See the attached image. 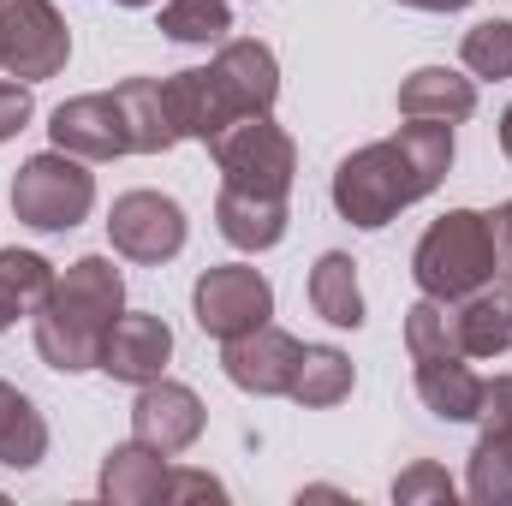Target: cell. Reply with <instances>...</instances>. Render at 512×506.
Wrapping results in <instances>:
<instances>
[{
    "mask_svg": "<svg viewBox=\"0 0 512 506\" xmlns=\"http://www.w3.org/2000/svg\"><path fill=\"white\" fill-rule=\"evenodd\" d=\"M447 167H453V126H441V120H405L393 137L352 149L334 167L328 197H334L340 221H352L358 233H382L399 209L423 203L447 179Z\"/></svg>",
    "mask_w": 512,
    "mask_h": 506,
    "instance_id": "obj_1",
    "label": "cell"
},
{
    "mask_svg": "<svg viewBox=\"0 0 512 506\" xmlns=\"http://www.w3.org/2000/svg\"><path fill=\"white\" fill-rule=\"evenodd\" d=\"M126 310V274L114 256H78L66 274H54L48 304L30 316L36 322V358L60 376H84L102 364V340Z\"/></svg>",
    "mask_w": 512,
    "mask_h": 506,
    "instance_id": "obj_2",
    "label": "cell"
},
{
    "mask_svg": "<svg viewBox=\"0 0 512 506\" xmlns=\"http://www.w3.org/2000/svg\"><path fill=\"white\" fill-rule=\"evenodd\" d=\"M411 274H417V292L441 304H459L483 286H512V239L501 233V215L447 209L417 239Z\"/></svg>",
    "mask_w": 512,
    "mask_h": 506,
    "instance_id": "obj_3",
    "label": "cell"
},
{
    "mask_svg": "<svg viewBox=\"0 0 512 506\" xmlns=\"http://www.w3.org/2000/svg\"><path fill=\"white\" fill-rule=\"evenodd\" d=\"M90 209H96V173L66 149H42L12 173V215L30 233H72Z\"/></svg>",
    "mask_w": 512,
    "mask_h": 506,
    "instance_id": "obj_4",
    "label": "cell"
},
{
    "mask_svg": "<svg viewBox=\"0 0 512 506\" xmlns=\"http://www.w3.org/2000/svg\"><path fill=\"white\" fill-rule=\"evenodd\" d=\"M209 155L221 167V185H239V191H256V197H286L292 173H298V143L268 114L227 126L209 143Z\"/></svg>",
    "mask_w": 512,
    "mask_h": 506,
    "instance_id": "obj_5",
    "label": "cell"
},
{
    "mask_svg": "<svg viewBox=\"0 0 512 506\" xmlns=\"http://www.w3.org/2000/svg\"><path fill=\"white\" fill-rule=\"evenodd\" d=\"M191 316L209 340H239L274 316V286L251 262H215L191 286Z\"/></svg>",
    "mask_w": 512,
    "mask_h": 506,
    "instance_id": "obj_6",
    "label": "cell"
},
{
    "mask_svg": "<svg viewBox=\"0 0 512 506\" xmlns=\"http://www.w3.org/2000/svg\"><path fill=\"white\" fill-rule=\"evenodd\" d=\"M72 60V30L54 0H0V72L42 84L60 78Z\"/></svg>",
    "mask_w": 512,
    "mask_h": 506,
    "instance_id": "obj_7",
    "label": "cell"
},
{
    "mask_svg": "<svg viewBox=\"0 0 512 506\" xmlns=\"http://www.w3.org/2000/svg\"><path fill=\"white\" fill-rule=\"evenodd\" d=\"M203 72H209V84H215V96H221V108H227L233 126L256 120V114H274V102H280V60L256 36L215 42V60Z\"/></svg>",
    "mask_w": 512,
    "mask_h": 506,
    "instance_id": "obj_8",
    "label": "cell"
},
{
    "mask_svg": "<svg viewBox=\"0 0 512 506\" xmlns=\"http://www.w3.org/2000/svg\"><path fill=\"white\" fill-rule=\"evenodd\" d=\"M185 209L173 203V197H161V191H126V197H114V209H108V239H114V251L126 256V262H173V256L185 251Z\"/></svg>",
    "mask_w": 512,
    "mask_h": 506,
    "instance_id": "obj_9",
    "label": "cell"
},
{
    "mask_svg": "<svg viewBox=\"0 0 512 506\" xmlns=\"http://www.w3.org/2000/svg\"><path fill=\"white\" fill-rule=\"evenodd\" d=\"M298 358H304V340L262 322L239 340H221V370L239 393H256V399H280L292 393V376H298Z\"/></svg>",
    "mask_w": 512,
    "mask_h": 506,
    "instance_id": "obj_10",
    "label": "cell"
},
{
    "mask_svg": "<svg viewBox=\"0 0 512 506\" xmlns=\"http://www.w3.org/2000/svg\"><path fill=\"white\" fill-rule=\"evenodd\" d=\"M203 423H209V411H203V399L185 381H167V376L143 381L137 399H131V441H143V447H155L167 459H179L185 447H197Z\"/></svg>",
    "mask_w": 512,
    "mask_h": 506,
    "instance_id": "obj_11",
    "label": "cell"
},
{
    "mask_svg": "<svg viewBox=\"0 0 512 506\" xmlns=\"http://www.w3.org/2000/svg\"><path fill=\"white\" fill-rule=\"evenodd\" d=\"M48 137H54V149L78 155V161H120V155H131L126 114H120L114 90H90V96L60 102L48 114Z\"/></svg>",
    "mask_w": 512,
    "mask_h": 506,
    "instance_id": "obj_12",
    "label": "cell"
},
{
    "mask_svg": "<svg viewBox=\"0 0 512 506\" xmlns=\"http://www.w3.org/2000/svg\"><path fill=\"white\" fill-rule=\"evenodd\" d=\"M167 358H173V328L155 310H120V322L102 340V364L96 370L126 381V387H143V381L167 376Z\"/></svg>",
    "mask_w": 512,
    "mask_h": 506,
    "instance_id": "obj_13",
    "label": "cell"
},
{
    "mask_svg": "<svg viewBox=\"0 0 512 506\" xmlns=\"http://www.w3.org/2000/svg\"><path fill=\"white\" fill-rule=\"evenodd\" d=\"M417 370V399L441 417V423H477L483 411V376L471 370V358L447 352V358H411Z\"/></svg>",
    "mask_w": 512,
    "mask_h": 506,
    "instance_id": "obj_14",
    "label": "cell"
},
{
    "mask_svg": "<svg viewBox=\"0 0 512 506\" xmlns=\"http://www.w3.org/2000/svg\"><path fill=\"white\" fill-rule=\"evenodd\" d=\"M215 227L233 251H274L286 239V197H256L239 185H221L215 197Z\"/></svg>",
    "mask_w": 512,
    "mask_h": 506,
    "instance_id": "obj_15",
    "label": "cell"
},
{
    "mask_svg": "<svg viewBox=\"0 0 512 506\" xmlns=\"http://www.w3.org/2000/svg\"><path fill=\"white\" fill-rule=\"evenodd\" d=\"M399 114L405 120H441V126H459L477 114V78L453 72V66H417L405 84H399Z\"/></svg>",
    "mask_w": 512,
    "mask_h": 506,
    "instance_id": "obj_16",
    "label": "cell"
},
{
    "mask_svg": "<svg viewBox=\"0 0 512 506\" xmlns=\"http://www.w3.org/2000/svg\"><path fill=\"white\" fill-rule=\"evenodd\" d=\"M102 501L114 506H149L161 501V489H167V453H155V447H143V441H120V447H108V459H102Z\"/></svg>",
    "mask_w": 512,
    "mask_h": 506,
    "instance_id": "obj_17",
    "label": "cell"
},
{
    "mask_svg": "<svg viewBox=\"0 0 512 506\" xmlns=\"http://www.w3.org/2000/svg\"><path fill=\"white\" fill-rule=\"evenodd\" d=\"M459 352L471 364L512 352V286H483V292L459 298Z\"/></svg>",
    "mask_w": 512,
    "mask_h": 506,
    "instance_id": "obj_18",
    "label": "cell"
},
{
    "mask_svg": "<svg viewBox=\"0 0 512 506\" xmlns=\"http://www.w3.org/2000/svg\"><path fill=\"white\" fill-rule=\"evenodd\" d=\"M48 459V417L36 411L30 393L0 381V465L6 471H36Z\"/></svg>",
    "mask_w": 512,
    "mask_h": 506,
    "instance_id": "obj_19",
    "label": "cell"
},
{
    "mask_svg": "<svg viewBox=\"0 0 512 506\" xmlns=\"http://www.w3.org/2000/svg\"><path fill=\"white\" fill-rule=\"evenodd\" d=\"M310 310L328 328H364V292H358V262L346 251H322L310 268Z\"/></svg>",
    "mask_w": 512,
    "mask_h": 506,
    "instance_id": "obj_20",
    "label": "cell"
},
{
    "mask_svg": "<svg viewBox=\"0 0 512 506\" xmlns=\"http://www.w3.org/2000/svg\"><path fill=\"white\" fill-rule=\"evenodd\" d=\"M120 114H126V137H131V155H161L179 143L173 131V114H167V96H161V78H126L114 90Z\"/></svg>",
    "mask_w": 512,
    "mask_h": 506,
    "instance_id": "obj_21",
    "label": "cell"
},
{
    "mask_svg": "<svg viewBox=\"0 0 512 506\" xmlns=\"http://www.w3.org/2000/svg\"><path fill=\"white\" fill-rule=\"evenodd\" d=\"M54 292V262L36 251H0V334L18 316H36Z\"/></svg>",
    "mask_w": 512,
    "mask_h": 506,
    "instance_id": "obj_22",
    "label": "cell"
},
{
    "mask_svg": "<svg viewBox=\"0 0 512 506\" xmlns=\"http://www.w3.org/2000/svg\"><path fill=\"white\" fill-rule=\"evenodd\" d=\"M352 381H358V370H352V358L340 346H304L286 399H298L304 411H328V405H340L352 393Z\"/></svg>",
    "mask_w": 512,
    "mask_h": 506,
    "instance_id": "obj_23",
    "label": "cell"
},
{
    "mask_svg": "<svg viewBox=\"0 0 512 506\" xmlns=\"http://www.w3.org/2000/svg\"><path fill=\"white\" fill-rule=\"evenodd\" d=\"M465 495L477 506H512V429L483 423L471 465H465Z\"/></svg>",
    "mask_w": 512,
    "mask_h": 506,
    "instance_id": "obj_24",
    "label": "cell"
},
{
    "mask_svg": "<svg viewBox=\"0 0 512 506\" xmlns=\"http://www.w3.org/2000/svg\"><path fill=\"white\" fill-rule=\"evenodd\" d=\"M405 352L411 358H447L459 352V304H441V298H417L405 310ZM465 358V352H459Z\"/></svg>",
    "mask_w": 512,
    "mask_h": 506,
    "instance_id": "obj_25",
    "label": "cell"
},
{
    "mask_svg": "<svg viewBox=\"0 0 512 506\" xmlns=\"http://www.w3.org/2000/svg\"><path fill=\"white\" fill-rule=\"evenodd\" d=\"M459 60H465V72L471 78H512V18H483V24H471L465 30V42H459Z\"/></svg>",
    "mask_w": 512,
    "mask_h": 506,
    "instance_id": "obj_26",
    "label": "cell"
},
{
    "mask_svg": "<svg viewBox=\"0 0 512 506\" xmlns=\"http://www.w3.org/2000/svg\"><path fill=\"white\" fill-rule=\"evenodd\" d=\"M161 30L173 42H227L233 6L227 0H167L161 6Z\"/></svg>",
    "mask_w": 512,
    "mask_h": 506,
    "instance_id": "obj_27",
    "label": "cell"
},
{
    "mask_svg": "<svg viewBox=\"0 0 512 506\" xmlns=\"http://www.w3.org/2000/svg\"><path fill=\"white\" fill-rule=\"evenodd\" d=\"M453 477L441 471V465H429V459H417V465H405L399 477H393V501L399 506H417V501H441V506H453Z\"/></svg>",
    "mask_w": 512,
    "mask_h": 506,
    "instance_id": "obj_28",
    "label": "cell"
},
{
    "mask_svg": "<svg viewBox=\"0 0 512 506\" xmlns=\"http://www.w3.org/2000/svg\"><path fill=\"white\" fill-rule=\"evenodd\" d=\"M30 114H36L30 84H24V78H0V143H12L18 131L30 126Z\"/></svg>",
    "mask_w": 512,
    "mask_h": 506,
    "instance_id": "obj_29",
    "label": "cell"
},
{
    "mask_svg": "<svg viewBox=\"0 0 512 506\" xmlns=\"http://www.w3.org/2000/svg\"><path fill=\"white\" fill-rule=\"evenodd\" d=\"M161 501H227V489H221L209 471H179V465H167V489H161Z\"/></svg>",
    "mask_w": 512,
    "mask_h": 506,
    "instance_id": "obj_30",
    "label": "cell"
},
{
    "mask_svg": "<svg viewBox=\"0 0 512 506\" xmlns=\"http://www.w3.org/2000/svg\"><path fill=\"white\" fill-rule=\"evenodd\" d=\"M477 423H501V429H512V376L483 381V411H477Z\"/></svg>",
    "mask_w": 512,
    "mask_h": 506,
    "instance_id": "obj_31",
    "label": "cell"
},
{
    "mask_svg": "<svg viewBox=\"0 0 512 506\" xmlns=\"http://www.w3.org/2000/svg\"><path fill=\"white\" fill-rule=\"evenodd\" d=\"M399 6H411V12H465L471 0H399Z\"/></svg>",
    "mask_w": 512,
    "mask_h": 506,
    "instance_id": "obj_32",
    "label": "cell"
},
{
    "mask_svg": "<svg viewBox=\"0 0 512 506\" xmlns=\"http://www.w3.org/2000/svg\"><path fill=\"white\" fill-rule=\"evenodd\" d=\"M501 155H507V161H512V108H507V114H501Z\"/></svg>",
    "mask_w": 512,
    "mask_h": 506,
    "instance_id": "obj_33",
    "label": "cell"
},
{
    "mask_svg": "<svg viewBox=\"0 0 512 506\" xmlns=\"http://www.w3.org/2000/svg\"><path fill=\"white\" fill-rule=\"evenodd\" d=\"M495 215H501V233H507V239H512V203H501Z\"/></svg>",
    "mask_w": 512,
    "mask_h": 506,
    "instance_id": "obj_34",
    "label": "cell"
},
{
    "mask_svg": "<svg viewBox=\"0 0 512 506\" xmlns=\"http://www.w3.org/2000/svg\"><path fill=\"white\" fill-rule=\"evenodd\" d=\"M114 6H155V0H114Z\"/></svg>",
    "mask_w": 512,
    "mask_h": 506,
    "instance_id": "obj_35",
    "label": "cell"
}]
</instances>
